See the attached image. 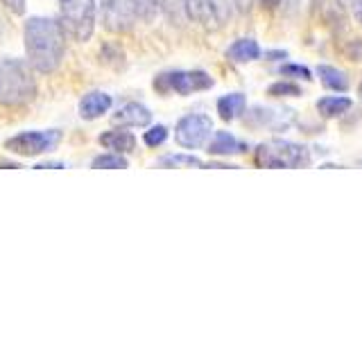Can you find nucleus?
I'll return each instance as SVG.
<instances>
[{"instance_id": "f257e3e1", "label": "nucleus", "mask_w": 362, "mask_h": 339, "mask_svg": "<svg viewBox=\"0 0 362 339\" xmlns=\"http://www.w3.org/2000/svg\"><path fill=\"white\" fill-rule=\"evenodd\" d=\"M64 28L48 16H32L25 23V52L32 71L48 75L57 71L64 59Z\"/></svg>"}, {"instance_id": "f03ea898", "label": "nucleus", "mask_w": 362, "mask_h": 339, "mask_svg": "<svg viewBox=\"0 0 362 339\" xmlns=\"http://www.w3.org/2000/svg\"><path fill=\"white\" fill-rule=\"evenodd\" d=\"M37 97V79L32 66L23 59H5L0 64V102L7 107H25Z\"/></svg>"}, {"instance_id": "7ed1b4c3", "label": "nucleus", "mask_w": 362, "mask_h": 339, "mask_svg": "<svg viewBox=\"0 0 362 339\" xmlns=\"http://www.w3.org/2000/svg\"><path fill=\"white\" fill-rule=\"evenodd\" d=\"M254 163L267 170H299L310 165V152L299 143L267 141L256 147Z\"/></svg>"}, {"instance_id": "20e7f679", "label": "nucleus", "mask_w": 362, "mask_h": 339, "mask_svg": "<svg viewBox=\"0 0 362 339\" xmlns=\"http://www.w3.org/2000/svg\"><path fill=\"white\" fill-rule=\"evenodd\" d=\"M95 0H59V23L66 34L88 41L95 28Z\"/></svg>"}, {"instance_id": "39448f33", "label": "nucleus", "mask_w": 362, "mask_h": 339, "mask_svg": "<svg viewBox=\"0 0 362 339\" xmlns=\"http://www.w3.org/2000/svg\"><path fill=\"white\" fill-rule=\"evenodd\" d=\"M213 86V77L204 71H170L161 73L154 79V88L158 93H177V95H192L199 90H209Z\"/></svg>"}, {"instance_id": "423d86ee", "label": "nucleus", "mask_w": 362, "mask_h": 339, "mask_svg": "<svg viewBox=\"0 0 362 339\" xmlns=\"http://www.w3.org/2000/svg\"><path fill=\"white\" fill-rule=\"evenodd\" d=\"M186 16L209 32L222 30L231 18V0H186Z\"/></svg>"}, {"instance_id": "0eeeda50", "label": "nucleus", "mask_w": 362, "mask_h": 339, "mask_svg": "<svg viewBox=\"0 0 362 339\" xmlns=\"http://www.w3.org/2000/svg\"><path fill=\"white\" fill-rule=\"evenodd\" d=\"M62 141L59 129H48V131H21L5 143L9 152H14L18 156H37L52 152Z\"/></svg>"}, {"instance_id": "6e6552de", "label": "nucleus", "mask_w": 362, "mask_h": 339, "mask_svg": "<svg viewBox=\"0 0 362 339\" xmlns=\"http://www.w3.org/2000/svg\"><path fill=\"white\" fill-rule=\"evenodd\" d=\"M213 133V120L206 113H190L184 116L175 127V141L184 150H199L206 145V141Z\"/></svg>"}, {"instance_id": "1a4fd4ad", "label": "nucleus", "mask_w": 362, "mask_h": 339, "mask_svg": "<svg viewBox=\"0 0 362 339\" xmlns=\"http://www.w3.org/2000/svg\"><path fill=\"white\" fill-rule=\"evenodd\" d=\"M139 11H136L134 0H102V25L113 34L132 32Z\"/></svg>"}, {"instance_id": "9d476101", "label": "nucleus", "mask_w": 362, "mask_h": 339, "mask_svg": "<svg viewBox=\"0 0 362 339\" xmlns=\"http://www.w3.org/2000/svg\"><path fill=\"white\" fill-rule=\"evenodd\" d=\"M116 127H147L152 122V111L143 107L141 102H127L111 116Z\"/></svg>"}, {"instance_id": "9b49d317", "label": "nucleus", "mask_w": 362, "mask_h": 339, "mask_svg": "<svg viewBox=\"0 0 362 339\" xmlns=\"http://www.w3.org/2000/svg\"><path fill=\"white\" fill-rule=\"evenodd\" d=\"M113 100L102 93V90H93V93H86L82 97V102H79V116H82L84 120H95L100 116H105V113L111 109Z\"/></svg>"}, {"instance_id": "f8f14e48", "label": "nucleus", "mask_w": 362, "mask_h": 339, "mask_svg": "<svg viewBox=\"0 0 362 339\" xmlns=\"http://www.w3.org/2000/svg\"><path fill=\"white\" fill-rule=\"evenodd\" d=\"M211 156H235V154H245L247 145L243 141H238L233 133L229 131H218L213 136V141L206 150Z\"/></svg>"}, {"instance_id": "ddd939ff", "label": "nucleus", "mask_w": 362, "mask_h": 339, "mask_svg": "<svg viewBox=\"0 0 362 339\" xmlns=\"http://www.w3.org/2000/svg\"><path fill=\"white\" fill-rule=\"evenodd\" d=\"M100 145L107 147V150H111V152H116V154H132L136 150V136L132 131H124V129L105 131L100 136Z\"/></svg>"}, {"instance_id": "4468645a", "label": "nucleus", "mask_w": 362, "mask_h": 339, "mask_svg": "<svg viewBox=\"0 0 362 339\" xmlns=\"http://www.w3.org/2000/svg\"><path fill=\"white\" fill-rule=\"evenodd\" d=\"M226 56L235 64H249V61H256L260 56V45L254 39H238L229 45L226 50Z\"/></svg>"}, {"instance_id": "2eb2a0df", "label": "nucleus", "mask_w": 362, "mask_h": 339, "mask_svg": "<svg viewBox=\"0 0 362 339\" xmlns=\"http://www.w3.org/2000/svg\"><path fill=\"white\" fill-rule=\"evenodd\" d=\"M247 109V97L243 93H229V95H222L218 100V113L224 122H231L235 118H240Z\"/></svg>"}, {"instance_id": "dca6fc26", "label": "nucleus", "mask_w": 362, "mask_h": 339, "mask_svg": "<svg viewBox=\"0 0 362 339\" xmlns=\"http://www.w3.org/2000/svg\"><path fill=\"white\" fill-rule=\"evenodd\" d=\"M351 107H354V100L342 97V95H328V97H322L320 102H317V111H320V116L326 120L344 116Z\"/></svg>"}, {"instance_id": "f3484780", "label": "nucleus", "mask_w": 362, "mask_h": 339, "mask_svg": "<svg viewBox=\"0 0 362 339\" xmlns=\"http://www.w3.org/2000/svg\"><path fill=\"white\" fill-rule=\"evenodd\" d=\"M317 75H320V82L328 88V90H335V93H344L349 88V77L346 73H342L339 68L335 66H317Z\"/></svg>"}, {"instance_id": "a211bd4d", "label": "nucleus", "mask_w": 362, "mask_h": 339, "mask_svg": "<svg viewBox=\"0 0 362 339\" xmlns=\"http://www.w3.org/2000/svg\"><path fill=\"white\" fill-rule=\"evenodd\" d=\"M158 167H204V163L192 154H168L156 161Z\"/></svg>"}, {"instance_id": "6ab92c4d", "label": "nucleus", "mask_w": 362, "mask_h": 339, "mask_svg": "<svg viewBox=\"0 0 362 339\" xmlns=\"http://www.w3.org/2000/svg\"><path fill=\"white\" fill-rule=\"evenodd\" d=\"M127 165H129L127 158L116 152L102 154V156L93 158V163H90V167H95V170H127Z\"/></svg>"}, {"instance_id": "aec40b11", "label": "nucleus", "mask_w": 362, "mask_h": 339, "mask_svg": "<svg viewBox=\"0 0 362 339\" xmlns=\"http://www.w3.org/2000/svg\"><path fill=\"white\" fill-rule=\"evenodd\" d=\"M136 11H139V18L143 20H152L163 11L165 0H134Z\"/></svg>"}, {"instance_id": "412c9836", "label": "nucleus", "mask_w": 362, "mask_h": 339, "mask_svg": "<svg viewBox=\"0 0 362 339\" xmlns=\"http://www.w3.org/2000/svg\"><path fill=\"white\" fill-rule=\"evenodd\" d=\"M143 141L147 147H161L168 141V127H163V124H154V127L145 131Z\"/></svg>"}, {"instance_id": "4be33fe9", "label": "nucleus", "mask_w": 362, "mask_h": 339, "mask_svg": "<svg viewBox=\"0 0 362 339\" xmlns=\"http://www.w3.org/2000/svg\"><path fill=\"white\" fill-rule=\"evenodd\" d=\"M267 93L274 97H297V95H301V88L292 82H276L267 88Z\"/></svg>"}, {"instance_id": "5701e85b", "label": "nucleus", "mask_w": 362, "mask_h": 339, "mask_svg": "<svg viewBox=\"0 0 362 339\" xmlns=\"http://www.w3.org/2000/svg\"><path fill=\"white\" fill-rule=\"evenodd\" d=\"M279 73L283 77H292V79H303V82H310L313 79V73L308 71L305 66H297V64H286L279 68Z\"/></svg>"}, {"instance_id": "b1692460", "label": "nucleus", "mask_w": 362, "mask_h": 339, "mask_svg": "<svg viewBox=\"0 0 362 339\" xmlns=\"http://www.w3.org/2000/svg\"><path fill=\"white\" fill-rule=\"evenodd\" d=\"M0 3H3L11 11V14L21 16L23 11H25V3H28V0H0Z\"/></svg>"}, {"instance_id": "393cba45", "label": "nucleus", "mask_w": 362, "mask_h": 339, "mask_svg": "<svg viewBox=\"0 0 362 339\" xmlns=\"http://www.w3.org/2000/svg\"><path fill=\"white\" fill-rule=\"evenodd\" d=\"M254 3L256 0H233V5L243 11V14H247V11H252V7H254Z\"/></svg>"}, {"instance_id": "a878e982", "label": "nucleus", "mask_w": 362, "mask_h": 339, "mask_svg": "<svg viewBox=\"0 0 362 339\" xmlns=\"http://www.w3.org/2000/svg\"><path fill=\"white\" fill-rule=\"evenodd\" d=\"M256 3L263 7V9H269L272 11V9H276L283 3V0H256Z\"/></svg>"}, {"instance_id": "bb28decb", "label": "nucleus", "mask_w": 362, "mask_h": 339, "mask_svg": "<svg viewBox=\"0 0 362 339\" xmlns=\"http://www.w3.org/2000/svg\"><path fill=\"white\" fill-rule=\"evenodd\" d=\"M66 163H39L34 165V170H64Z\"/></svg>"}, {"instance_id": "cd10ccee", "label": "nucleus", "mask_w": 362, "mask_h": 339, "mask_svg": "<svg viewBox=\"0 0 362 339\" xmlns=\"http://www.w3.org/2000/svg\"><path fill=\"white\" fill-rule=\"evenodd\" d=\"M354 16H356V20L362 25V0H356L354 3Z\"/></svg>"}, {"instance_id": "c85d7f7f", "label": "nucleus", "mask_w": 362, "mask_h": 339, "mask_svg": "<svg viewBox=\"0 0 362 339\" xmlns=\"http://www.w3.org/2000/svg\"><path fill=\"white\" fill-rule=\"evenodd\" d=\"M358 93H360V100H362V82H360V88H358Z\"/></svg>"}]
</instances>
